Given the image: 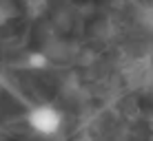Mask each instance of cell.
<instances>
[{"instance_id":"obj_1","label":"cell","mask_w":153,"mask_h":141,"mask_svg":"<svg viewBox=\"0 0 153 141\" xmlns=\"http://www.w3.org/2000/svg\"><path fill=\"white\" fill-rule=\"evenodd\" d=\"M27 123L40 137H53L62 128V113L53 104H36L27 113Z\"/></svg>"},{"instance_id":"obj_3","label":"cell","mask_w":153,"mask_h":141,"mask_svg":"<svg viewBox=\"0 0 153 141\" xmlns=\"http://www.w3.org/2000/svg\"><path fill=\"white\" fill-rule=\"evenodd\" d=\"M151 130H153V119H151Z\"/></svg>"},{"instance_id":"obj_2","label":"cell","mask_w":153,"mask_h":141,"mask_svg":"<svg viewBox=\"0 0 153 141\" xmlns=\"http://www.w3.org/2000/svg\"><path fill=\"white\" fill-rule=\"evenodd\" d=\"M27 66L31 71H45L47 66H49V60H47L45 53H40V51H33V53L27 55Z\"/></svg>"}]
</instances>
